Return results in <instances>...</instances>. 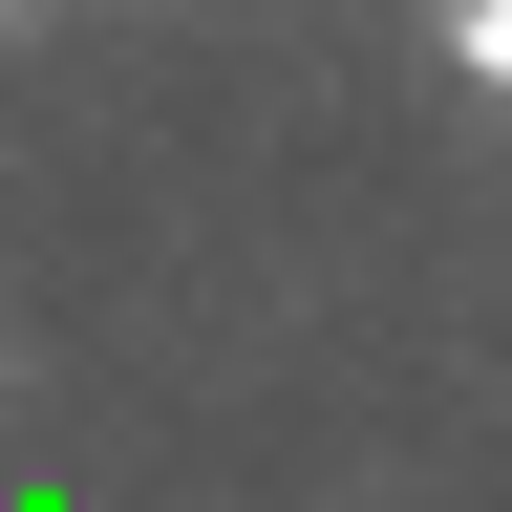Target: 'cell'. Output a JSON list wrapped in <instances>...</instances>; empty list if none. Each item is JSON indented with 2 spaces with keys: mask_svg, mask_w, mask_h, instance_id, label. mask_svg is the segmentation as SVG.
I'll return each mask as SVG.
<instances>
[{
  "mask_svg": "<svg viewBox=\"0 0 512 512\" xmlns=\"http://www.w3.org/2000/svg\"><path fill=\"white\" fill-rule=\"evenodd\" d=\"M427 43H448V64H470V86H491V107H512V0H448V22H427Z\"/></svg>",
  "mask_w": 512,
  "mask_h": 512,
  "instance_id": "1",
  "label": "cell"
}]
</instances>
